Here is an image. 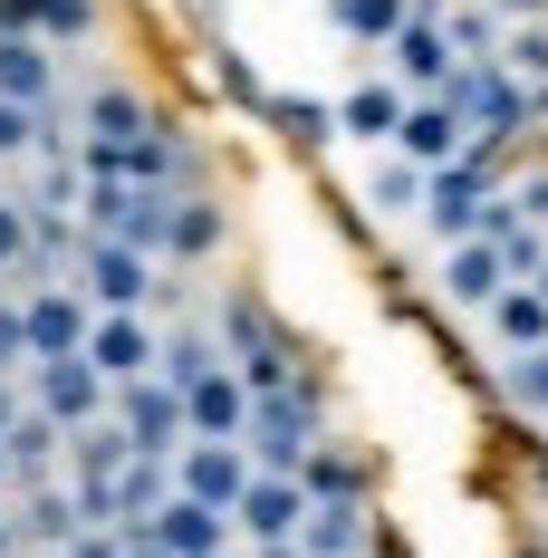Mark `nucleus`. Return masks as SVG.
Masks as SVG:
<instances>
[{"instance_id": "f257e3e1", "label": "nucleus", "mask_w": 548, "mask_h": 558, "mask_svg": "<svg viewBox=\"0 0 548 558\" xmlns=\"http://www.w3.org/2000/svg\"><path fill=\"white\" fill-rule=\"evenodd\" d=\"M221 347H231L221 366L241 376V395H289V386H308V356H299V347L279 337V318H270V308H251V299H231V308H221Z\"/></svg>"}, {"instance_id": "f03ea898", "label": "nucleus", "mask_w": 548, "mask_h": 558, "mask_svg": "<svg viewBox=\"0 0 548 558\" xmlns=\"http://www.w3.org/2000/svg\"><path fill=\"white\" fill-rule=\"evenodd\" d=\"M482 203H500V145H462L442 173H424V213H414V222L452 251V241H472Z\"/></svg>"}, {"instance_id": "7ed1b4c3", "label": "nucleus", "mask_w": 548, "mask_h": 558, "mask_svg": "<svg viewBox=\"0 0 548 558\" xmlns=\"http://www.w3.org/2000/svg\"><path fill=\"white\" fill-rule=\"evenodd\" d=\"M548 260V231H500V241H452L442 251V299L462 308H491L510 279H529Z\"/></svg>"}, {"instance_id": "20e7f679", "label": "nucleus", "mask_w": 548, "mask_h": 558, "mask_svg": "<svg viewBox=\"0 0 548 558\" xmlns=\"http://www.w3.org/2000/svg\"><path fill=\"white\" fill-rule=\"evenodd\" d=\"M308 444H328L318 434V386H289V395H251V424H241V452H251V472H299Z\"/></svg>"}, {"instance_id": "39448f33", "label": "nucleus", "mask_w": 548, "mask_h": 558, "mask_svg": "<svg viewBox=\"0 0 548 558\" xmlns=\"http://www.w3.org/2000/svg\"><path fill=\"white\" fill-rule=\"evenodd\" d=\"M77 299H87V318H145V299H155L145 251H125V241H77Z\"/></svg>"}, {"instance_id": "423d86ee", "label": "nucleus", "mask_w": 548, "mask_h": 558, "mask_svg": "<svg viewBox=\"0 0 548 558\" xmlns=\"http://www.w3.org/2000/svg\"><path fill=\"white\" fill-rule=\"evenodd\" d=\"M442 107L462 116V135H482V145H500L510 125H529V97L500 77L491 58H482V68H452V77H442Z\"/></svg>"}, {"instance_id": "0eeeda50", "label": "nucleus", "mask_w": 548, "mask_h": 558, "mask_svg": "<svg viewBox=\"0 0 548 558\" xmlns=\"http://www.w3.org/2000/svg\"><path fill=\"white\" fill-rule=\"evenodd\" d=\"M107 376L87 366V356H49V366H29V414H49L58 434H77V424H97L107 414Z\"/></svg>"}, {"instance_id": "6e6552de", "label": "nucleus", "mask_w": 548, "mask_h": 558, "mask_svg": "<svg viewBox=\"0 0 548 558\" xmlns=\"http://www.w3.org/2000/svg\"><path fill=\"white\" fill-rule=\"evenodd\" d=\"M125 539H135V549H155V558H221V549H231V520L173 492V501H155V520H135Z\"/></svg>"}, {"instance_id": "1a4fd4ad", "label": "nucleus", "mask_w": 548, "mask_h": 558, "mask_svg": "<svg viewBox=\"0 0 548 558\" xmlns=\"http://www.w3.org/2000/svg\"><path fill=\"white\" fill-rule=\"evenodd\" d=\"M20 347H29V366H49V356H77L87 347V299L77 289H29L20 299Z\"/></svg>"}, {"instance_id": "9d476101", "label": "nucleus", "mask_w": 548, "mask_h": 558, "mask_svg": "<svg viewBox=\"0 0 548 558\" xmlns=\"http://www.w3.org/2000/svg\"><path fill=\"white\" fill-rule=\"evenodd\" d=\"M299 520H308V492H299V482H279V472H251V482H241V501H231V530H251V549H289V539H299Z\"/></svg>"}, {"instance_id": "9b49d317", "label": "nucleus", "mask_w": 548, "mask_h": 558, "mask_svg": "<svg viewBox=\"0 0 548 558\" xmlns=\"http://www.w3.org/2000/svg\"><path fill=\"white\" fill-rule=\"evenodd\" d=\"M107 414H115V434L135 452H165V462L183 452V404H173V386H155V376H145V386H115Z\"/></svg>"}, {"instance_id": "f8f14e48", "label": "nucleus", "mask_w": 548, "mask_h": 558, "mask_svg": "<svg viewBox=\"0 0 548 558\" xmlns=\"http://www.w3.org/2000/svg\"><path fill=\"white\" fill-rule=\"evenodd\" d=\"M241 482H251V452L241 444H183L173 452V492L203 501V510H221V520H231V501H241Z\"/></svg>"}, {"instance_id": "ddd939ff", "label": "nucleus", "mask_w": 548, "mask_h": 558, "mask_svg": "<svg viewBox=\"0 0 548 558\" xmlns=\"http://www.w3.org/2000/svg\"><path fill=\"white\" fill-rule=\"evenodd\" d=\"M173 404H183V434H193V444H241V424H251V395H241L231 366H221V376H193Z\"/></svg>"}, {"instance_id": "4468645a", "label": "nucleus", "mask_w": 548, "mask_h": 558, "mask_svg": "<svg viewBox=\"0 0 548 558\" xmlns=\"http://www.w3.org/2000/svg\"><path fill=\"white\" fill-rule=\"evenodd\" d=\"M107 386H145L155 376V328L145 318H87V347H77Z\"/></svg>"}, {"instance_id": "2eb2a0df", "label": "nucleus", "mask_w": 548, "mask_h": 558, "mask_svg": "<svg viewBox=\"0 0 548 558\" xmlns=\"http://www.w3.org/2000/svg\"><path fill=\"white\" fill-rule=\"evenodd\" d=\"M385 68H394V87H434V97H442V77H452L462 58H452V39H442L434 10H414V20L385 39Z\"/></svg>"}, {"instance_id": "dca6fc26", "label": "nucleus", "mask_w": 548, "mask_h": 558, "mask_svg": "<svg viewBox=\"0 0 548 558\" xmlns=\"http://www.w3.org/2000/svg\"><path fill=\"white\" fill-rule=\"evenodd\" d=\"M385 145H394V165L442 173L452 155H462V116L442 107V97H424V107H404V116H394V135H385Z\"/></svg>"}, {"instance_id": "f3484780", "label": "nucleus", "mask_w": 548, "mask_h": 558, "mask_svg": "<svg viewBox=\"0 0 548 558\" xmlns=\"http://www.w3.org/2000/svg\"><path fill=\"white\" fill-rule=\"evenodd\" d=\"M482 328H491V347H510V356H529V347H548V299L529 289V279H510L491 308H482Z\"/></svg>"}, {"instance_id": "a211bd4d", "label": "nucleus", "mask_w": 548, "mask_h": 558, "mask_svg": "<svg viewBox=\"0 0 548 558\" xmlns=\"http://www.w3.org/2000/svg\"><path fill=\"white\" fill-rule=\"evenodd\" d=\"M289 549L299 558H356L366 549V501H308V520H299Z\"/></svg>"}, {"instance_id": "6ab92c4d", "label": "nucleus", "mask_w": 548, "mask_h": 558, "mask_svg": "<svg viewBox=\"0 0 548 558\" xmlns=\"http://www.w3.org/2000/svg\"><path fill=\"white\" fill-rule=\"evenodd\" d=\"M155 501H173V462H165V452H135V462L115 472V492H107L115 530H135V520H155Z\"/></svg>"}, {"instance_id": "aec40b11", "label": "nucleus", "mask_w": 548, "mask_h": 558, "mask_svg": "<svg viewBox=\"0 0 548 558\" xmlns=\"http://www.w3.org/2000/svg\"><path fill=\"white\" fill-rule=\"evenodd\" d=\"M20 549H68L87 520H77V492H49V482H29V501H20Z\"/></svg>"}, {"instance_id": "412c9836", "label": "nucleus", "mask_w": 548, "mask_h": 558, "mask_svg": "<svg viewBox=\"0 0 548 558\" xmlns=\"http://www.w3.org/2000/svg\"><path fill=\"white\" fill-rule=\"evenodd\" d=\"M49 49L39 39H0V107H20V116H39L49 107Z\"/></svg>"}, {"instance_id": "4be33fe9", "label": "nucleus", "mask_w": 548, "mask_h": 558, "mask_svg": "<svg viewBox=\"0 0 548 558\" xmlns=\"http://www.w3.org/2000/svg\"><path fill=\"white\" fill-rule=\"evenodd\" d=\"M58 452H68V434H58L49 414H20V424L0 434V462H10V482H20V492H29V482H49Z\"/></svg>"}, {"instance_id": "5701e85b", "label": "nucleus", "mask_w": 548, "mask_h": 558, "mask_svg": "<svg viewBox=\"0 0 548 558\" xmlns=\"http://www.w3.org/2000/svg\"><path fill=\"white\" fill-rule=\"evenodd\" d=\"M289 482H299L308 501H366V462H356V452H328V444H308V462H299Z\"/></svg>"}, {"instance_id": "b1692460", "label": "nucleus", "mask_w": 548, "mask_h": 558, "mask_svg": "<svg viewBox=\"0 0 548 558\" xmlns=\"http://www.w3.org/2000/svg\"><path fill=\"white\" fill-rule=\"evenodd\" d=\"M442 39H452V58L462 68H482V58H500V39H510V20L500 10H472V0H452V10H434Z\"/></svg>"}, {"instance_id": "393cba45", "label": "nucleus", "mask_w": 548, "mask_h": 558, "mask_svg": "<svg viewBox=\"0 0 548 558\" xmlns=\"http://www.w3.org/2000/svg\"><path fill=\"white\" fill-rule=\"evenodd\" d=\"M193 376H221V347H212V337H193V328H183V337H155V386L183 395Z\"/></svg>"}, {"instance_id": "a878e982", "label": "nucleus", "mask_w": 548, "mask_h": 558, "mask_svg": "<svg viewBox=\"0 0 548 558\" xmlns=\"http://www.w3.org/2000/svg\"><path fill=\"white\" fill-rule=\"evenodd\" d=\"M155 116H145V97L135 87H97L87 107H77V135H145Z\"/></svg>"}, {"instance_id": "bb28decb", "label": "nucleus", "mask_w": 548, "mask_h": 558, "mask_svg": "<svg viewBox=\"0 0 548 558\" xmlns=\"http://www.w3.org/2000/svg\"><path fill=\"white\" fill-rule=\"evenodd\" d=\"M346 135H366V145H385V135H394V116H404V87H394V77H376V87H356V97H346Z\"/></svg>"}, {"instance_id": "cd10ccee", "label": "nucleus", "mask_w": 548, "mask_h": 558, "mask_svg": "<svg viewBox=\"0 0 548 558\" xmlns=\"http://www.w3.org/2000/svg\"><path fill=\"white\" fill-rule=\"evenodd\" d=\"M328 10H337V29H346V39H376V49H385L424 0H328Z\"/></svg>"}, {"instance_id": "c85d7f7f", "label": "nucleus", "mask_w": 548, "mask_h": 558, "mask_svg": "<svg viewBox=\"0 0 548 558\" xmlns=\"http://www.w3.org/2000/svg\"><path fill=\"white\" fill-rule=\"evenodd\" d=\"M173 251H183V260H203V251H221V203H203V193H183V203H173Z\"/></svg>"}, {"instance_id": "c756f323", "label": "nucleus", "mask_w": 548, "mask_h": 558, "mask_svg": "<svg viewBox=\"0 0 548 558\" xmlns=\"http://www.w3.org/2000/svg\"><path fill=\"white\" fill-rule=\"evenodd\" d=\"M366 203H376V213H424V173L385 155V165H376V183H366Z\"/></svg>"}, {"instance_id": "7c9ffc66", "label": "nucleus", "mask_w": 548, "mask_h": 558, "mask_svg": "<svg viewBox=\"0 0 548 558\" xmlns=\"http://www.w3.org/2000/svg\"><path fill=\"white\" fill-rule=\"evenodd\" d=\"M500 395H510L520 414H548V347H529V356H510V376H500Z\"/></svg>"}, {"instance_id": "2f4dec72", "label": "nucleus", "mask_w": 548, "mask_h": 558, "mask_svg": "<svg viewBox=\"0 0 548 558\" xmlns=\"http://www.w3.org/2000/svg\"><path fill=\"white\" fill-rule=\"evenodd\" d=\"M20 251H29V213L0 203V270H20Z\"/></svg>"}, {"instance_id": "473e14b6", "label": "nucleus", "mask_w": 548, "mask_h": 558, "mask_svg": "<svg viewBox=\"0 0 548 558\" xmlns=\"http://www.w3.org/2000/svg\"><path fill=\"white\" fill-rule=\"evenodd\" d=\"M58 558H125V530H77Z\"/></svg>"}, {"instance_id": "72a5a7b5", "label": "nucleus", "mask_w": 548, "mask_h": 558, "mask_svg": "<svg viewBox=\"0 0 548 558\" xmlns=\"http://www.w3.org/2000/svg\"><path fill=\"white\" fill-rule=\"evenodd\" d=\"M20 356H29V347H20V299H0V376H10Z\"/></svg>"}, {"instance_id": "f704fd0d", "label": "nucleus", "mask_w": 548, "mask_h": 558, "mask_svg": "<svg viewBox=\"0 0 548 558\" xmlns=\"http://www.w3.org/2000/svg\"><path fill=\"white\" fill-rule=\"evenodd\" d=\"M29 125H39V116H20V107H0V155H29Z\"/></svg>"}, {"instance_id": "c9c22d12", "label": "nucleus", "mask_w": 548, "mask_h": 558, "mask_svg": "<svg viewBox=\"0 0 548 558\" xmlns=\"http://www.w3.org/2000/svg\"><path fill=\"white\" fill-rule=\"evenodd\" d=\"M87 20H97L87 0H49V10H39V29H87Z\"/></svg>"}, {"instance_id": "e433bc0d", "label": "nucleus", "mask_w": 548, "mask_h": 558, "mask_svg": "<svg viewBox=\"0 0 548 558\" xmlns=\"http://www.w3.org/2000/svg\"><path fill=\"white\" fill-rule=\"evenodd\" d=\"M20 414H29V395H20V386H10V376H0V434H10Z\"/></svg>"}, {"instance_id": "4c0bfd02", "label": "nucleus", "mask_w": 548, "mask_h": 558, "mask_svg": "<svg viewBox=\"0 0 548 558\" xmlns=\"http://www.w3.org/2000/svg\"><path fill=\"white\" fill-rule=\"evenodd\" d=\"M0 558H20V530H10V510H0Z\"/></svg>"}, {"instance_id": "58836bf2", "label": "nucleus", "mask_w": 548, "mask_h": 558, "mask_svg": "<svg viewBox=\"0 0 548 558\" xmlns=\"http://www.w3.org/2000/svg\"><path fill=\"white\" fill-rule=\"evenodd\" d=\"M529 289H539V299H548V260H539V270H529Z\"/></svg>"}, {"instance_id": "ea45409f", "label": "nucleus", "mask_w": 548, "mask_h": 558, "mask_svg": "<svg viewBox=\"0 0 548 558\" xmlns=\"http://www.w3.org/2000/svg\"><path fill=\"white\" fill-rule=\"evenodd\" d=\"M251 558H299V549H251Z\"/></svg>"}, {"instance_id": "a19ab883", "label": "nucleus", "mask_w": 548, "mask_h": 558, "mask_svg": "<svg viewBox=\"0 0 548 558\" xmlns=\"http://www.w3.org/2000/svg\"><path fill=\"white\" fill-rule=\"evenodd\" d=\"M529 10H548V0H520V20H529Z\"/></svg>"}, {"instance_id": "79ce46f5", "label": "nucleus", "mask_w": 548, "mask_h": 558, "mask_svg": "<svg viewBox=\"0 0 548 558\" xmlns=\"http://www.w3.org/2000/svg\"><path fill=\"white\" fill-rule=\"evenodd\" d=\"M125 558H155V549H135V539H125Z\"/></svg>"}, {"instance_id": "37998d69", "label": "nucleus", "mask_w": 548, "mask_h": 558, "mask_svg": "<svg viewBox=\"0 0 548 558\" xmlns=\"http://www.w3.org/2000/svg\"><path fill=\"white\" fill-rule=\"evenodd\" d=\"M0 482H10V462H0Z\"/></svg>"}, {"instance_id": "c03bdc74", "label": "nucleus", "mask_w": 548, "mask_h": 558, "mask_svg": "<svg viewBox=\"0 0 548 558\" xmlns=\"http://www.w3.org/2000/svg\"><path fill=\"white\" fill-rule=\"evenodd\" d=\"M221 558H231V549H221Z\"/></svg>"}]
</instances>
